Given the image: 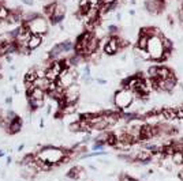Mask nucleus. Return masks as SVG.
Returning <instances> with one entry per match:
<instances>
[{"mask_svg": "<svg viewBox=\"0 0 183 181\" xmlns=\"http://www.w3.org/2000/svg\"><path fill=\"white\" fill-rule=\"evenodd\" d=\"M69 155V149H63V147H55V146H44L41 147L37 153H34V157L37 159L45 162L51 165L52 168L62 166V159Z\"/></svg>", "mask_w": 183, "mask_h": 181, "instance_id": "f257e3e1", "label": "nucleus"}, {"mask_svg": "<svg viewBox=\"0 0 183 181\" xmlns=\"http://www.w3.org/2000/svg\"><path fill=\"white\" fill-rule=\"evenodd\" d=\"M26 25V27L29 29V32L32 34H37V36H45L48 32H49V22H48L47 18H44L43 15H38L37 18H34L33 21L28 22V23H23Z\"/></svg>", "mask_w": 183, "mask_h": 181, "instance_id": "f03ea898", "label": "nucleus"}, {"mask_svg": "<svg viewBox=\"0 0 183 181\" xmlns=\"http://www.w3.org/2000/svg\"><path fill=\"white\" fill-rule=\"evenodd\" d=\"M112 101H114L115 106H116L119 110H125V109L131 106V104L134 101L133 91H130V90H127V89H120L119 91L115 93Z\"/></svg>", "mask_w": 183, "mask_h": 181, "instance_id": "7ed1b4c3", "label": "nucleus"}, {"mask_svg": "<svg viewBox=\"0 0 183 181\" xmlns=\"http://www.w3.org/2000/svg\"><path fill=\"white\" fill-rule=\"evenodd\" d=\"M146 51L149 53V59L150 60H163V55L165 51H164V46L161 42V36H156L149 38Z\"/></svg>", "mask_w": 183, "mask_h": 181, "instance_id": "20e7f679", "label": "nucleus"}, {"mask_svg": "<svg viewBox=\"0 0 183 181\" xmlns=\"http://www.w3.org/2000/svg\"><path fill=\"white\" fill-rule=\"evenodd\" d=\"M127 41H125L122 38V37L119 36H112L109 37V38L107 40L105 45H104V53H105L107 56H114L116 55L119 51H122L123 46H127Z\"/></svg>", "mask_w": 183, "mask_h": 181, "instance_id": "39448f33", "label": "nucleus"}, {"mask_svg": "<svg viewBox=\"0 0 183 181\" xmlns=\"http://www.w3.org/2000/svg\"><path fill=\"white\" fill-rule=\"evenodd\" d=\"M79 86L77 83L71 85L70 87H67L64 90V98H63V102L64 104H77L79 100Z\"/></svg>", "mask_w": 183, "mask_h": 181, "instance_id": "423d86ee", "label": "nucleus"}, {"mask_svg": "<svg viewBox=\"0 0 183 181\" xmlns=\"http://www.w3.org/2000/svg\"><path fill=\"white\" fill-rule=\"evenodd\" d=\"M165 2L164 0H148L145 2V8H146L152 15H157L164 10Z\"/></svg>", "mask_w": 183, "mask_h": 181, "instance_id": "0eeeda50", "label": "nucleus"}, {"mask_svg": "<svg viewBox=\"0 0 183 181\" xmlns=\"http://www.w3.org/2000/svg\"><path fill=\"white\" fill-rule=\"evenodd\" d=\"M22 127H23V119H22L21 116H17L14 120H11L7 132H8L10 135H17L22 131Z\"/></svg>", "mask_w": 183, "mask_h": 181, "instance_id": "6e6552de", "label": "nucleus"}, {"mask_svg": "<svg viewBox=\"0 0 183 181\" xmlns=\"http://www.w3.org/2000/svg\"><path fill=\"white\" fill-rule=\"evenodd\" d=\"M44 41V37L43 36H37V34H32L30 38H29L28 44H26V46H28V49L30 52L36 51V49H38L41 46V44H43Z\"/></svg>", "mask_w": 183, "mask_h": 181, "instance_id": "1a4fd4ad", "label": "nucleus"}, {"mask_svg": "<svg viewBox=\"0 0 183 181\" xmlns=\"http://www.w3.org/2000/svg\"><path fill=\"white\" fill-rule=\"evenodd\" d=\"M160 116H163V119L167 121H172L176 119V110L175 108H163L160 110Z\"/></svg>", "mask_w": 183, "mask_h": 181, "instance_id": "9d476101", "label": "nucleus"}, {"mask_svg": "<svg viewBox=\"0 0 183 181\" xmlns=\"http://www.w3.org/2000/svg\"><path fill=\"white\" fill-rule=\"evenodd\" d=\"M174 71L171 68H168L165 66H157V79H165V78H170L172 76Z\"/></svg>", "mask_w": 183, "mask_h": 181, "instance_id": "9b49d317", "label": "nucleus"}, {"mask_svg": "<svg viewBox=\"0 0 183 181\" xmlns=\"http://www.w3.org/2000/svg\"><path fill=\"white\" fill-rule=\"evenodd\" d=\"M26 97H30L32 100H38V101H45V97H47V93L44 90H41L38 87H34L30 91V94H28Z\"/></svg>", "mask_w": 183, "mask_h": 181, "instance_id": "f8f14e48", "label": "nucleus"}, {"mask_svg": "<svg viewBox=\"0 0 183 181\" xmlns=\"http://www.w3.org/2000/svg\"><path fill=\"white\" fill-rule=\"evenodd\" d=\"M140 34L148 37V38H152V37H156V36H161V33H160V30L157 27H142Z\"/></svg>", "mask_w": 183, "mask_h": 181, "instance_id": "ddd939ff", "label": "nucleus"}, {"mask_svg": "<svg viewBox=\"0 0 183 181\" xmlns=\"http://www.w3.org/2000/svg\"><path fill=\"white\" fill-rule=\"evenodd\" d=\"M66 12H67V7L64 3H60V2H56V6H55V12L52 17H56V18H64L66 17Z\"/></svg>", "mask_w": 183, "mask_h": 181, "instance_id": "4468645a", "label": "nucleus"}, {"mask_svg": "<svg viewBox=\"0 0 183 181\" xmlns=\"http://www.w3.org/2000/svg\"><path fill=\"white\" fill-rule=\"evenodd\" d=\"M33 85H34V87H38V89L44 90V91L47 93V90H48V87H49V85H51V81H48L47 78H37Z\"/></svg>", "mask_w": 183, "mask_h": 181, "instance_id": "2eb2a0df", "label": "nucleus"}, {"mask_svg": "<svg viewBox=\"0 0 183 181\" xmlns=\"http://www.w3.org/2000/svg\"><path fill=\"white\" fill-rule=\"evenodd\" d=\"M44 105H45V102H44V101L32 100L30 97H28V106H29V109H30V112H36L37 109L43 108Z\"/></svg>", "mask_w": 183, "mask_h": 181, "instance_id": "dca6fc26", "label": "nucleus"}, {"mask_svg": "<svg viewBox=\"0 0 183 181\" xmlns=\"http://www.w3.org/2000/svg\"><path fill=\"white\" fill-rule=\"evenodd\" d=\"M36 79H37V74H36L34 67H33V68H29V71L25 74V76H23V82H30V83H34Z\"/></svg>", "mask_w": 183, "mask_h": 181, "instance_id": "f3484780", "label": "nucleus"}, {"mask_svg": "<svg viewBox=\"0 0 183 181\" xmlns=\"http://www.w3.org/2000/svg\"><path fill=\"white\" fill-rule=\"evenodd\" d=\"M148 42H149V38L148 37H145V36H138V40H137V46L138 49H144V51H146V48H148Z\"/></svg>", "mask_w": 183, "mask_h": 181, "instance_id": "a211bd4d", "label": "nucleus"}, {"mask_svg": "<svg viewBox=\"0 0 183 181\" xmlns=\"http://www.w3.org/2000/svg\"><path fill=\"white\" fill-rule=\"evenodd\" d=\"M10 15V8L6 4L0 6V22H4Z\"/></svg>", "mask_w": 183, "mask_h": 181, "instance_id": "6ab92c4d", "label": "nucleus"}, {"mask_svg": "<svg viewBox=\"0 0 183 181\" xmlns=\"http://www.w3.org/2000/svg\"><path fill=\"white\" fill-rule=\"evenodd\" d=\"M161 42H163L164 51H168V52L172 51V42H171V40H168L164 36H161Z\"/></svg>", "mask_w": 183, "mask_h": 181, "instance_id": "aec40b11", "label": "nucleus"}, {"mask_svg": "<svg viewBox=\"0 0 183 181\" xmlns=\"http://www.w3.org/2000/svg\"><path fill=\"white\" fill-rule=\"evenodd\" d=\"M108 33H109V36H119V27L116 25H109L108 26Z\"/></svg>", "mask_w": 183, "mask_h": 181, "instance_id": "412c9836", "label": "nucleus"}, {"mask_svg": "<svg viewBox=\"0 0 183 181\" xmlns=\"http://www.w3.org/2000/svg\"><path fill=\"white\" fill-rule=\"evenodd\" d=\"M178 18H179V22H180V25L183 26V6L178 10Z\"/></svg>", "mask_w": 183, "mask_h": 181, "instance_id": "4be33fe9", "label": "nucleus"}, {"mask_svg": "<svg viewBox=\"0 0 183 181\" xmlns=\"http://www.w3.org/2000/svg\"><path fill=\"white\" fill-rule=\"evenodd\" d=\"M4 57H6V60H7V63H13V60H14V55H6Z\"/></svg>", "mask_w": 183, "mask_h": 181, "instance_id": "5701e85b", "label": "nucleus"}, {"mask_svg": "<svg viewBox=\"0 0 183 181\" xmlns=\"http://www.w3.org/2000/svg\"><path fill=\"white\" fill-rule=\"evenodd\" d=\"M23 4H26V6H33V3H34V0H21Z\"/></svg>", "mask_w": 183, "mask_h": 181, "instance_id": "b1692460", "label": "nucleus"}, {"mask_svg": "<svg viewBox=\"0 0 183 181\" xmlns=\"http://www.w3.org/2000/svg\"><path fill=\"white\" fill-rule=\"evenodd\" d=\"M97 83H99V85H105L107 81H105V79H97Z\"/></svg>", "mask_w": 183, "mask_h": 181, "instance_id": "393cba45", "label": "nucleus"}, {"mask_svg": "<svg viewBox=\"0 0 183 181\" xmlns=\"http://www.w3.org/2000/svg\"><path fill=\"white\" fill-rule=\"evenodd\" d=\"M6 104H7V105L13 104V98H11V97H7V98H6Z\"/></svg>", "mask_w": 183, "mask_h": 181, "instance_id": "a878e982", "label": "nucleus"}, {"mask_svg": "<svg viewBox=\"0 0 183 181\" xmlns=\"http://www.w3.org/2000/svg\"><path fill=\"white\" fill-rule=\"evenodd\" d=\"M23 149H25V144H23V143H22V144H19V146H18V149H17V150H18V151L21 153V151H22V150H23Z\"/></svg>", "mask_w": 183, "mask_h": 181, "instance_id": "bb28decb", "label": "nucleus"}, {"mask_svg": "<svg viewBox=\"0 0 183 181\" xmlns=\"http://www.w3.org/2000/svg\"><path fill=\"white\" fill-rule=\"evenodd\" d=\"M11 162H13V158H11V157L8 155V157H7V162H6V164H7V165H10Z\"/></svg>", "mask_w": 183, "mask_h": 181, "instance_id": "cd10ccee", "label": "nucleus"}, {"mask_svg": "<svg viewBox=\"0 0 183 181\" xmlns=\"http://www.w3.org/2000/svg\"><path fill=\"white\" fill-rule=\"evenodd\" d=\"M6 155V153L4 151H3V150H0V158H3V157H4Z\"/></svg>", "mask_w": 183, "mask_h": 181, "instance_id": "c85d7f7f", "label": "nucleus"}, {"mask_svg": "<svg viewBox=\"0 0 183 181\" xmlns=\"http://www.w3.org/2000/svg\"><path fill=\"white\" fill-rule=\"evenodd\" d=\"M3 4H4V3H3V0H0V6H3Z\"/></svg>", "mask_w": 183, "mask_h": 181, "instance_id": "c756f323", "label": "nucleus"}, {"mask_svg": "<svg viewBox=\"0 0 183 181\" xmlns=\"http://www.w3.org/2000/svg\"><path fill=\"white\" fill-rule=\"evenodd\" d=\"M0 70H2V61H0Z\"/></svg>", "mask_w": 183, "mask_h": 181, "instance_id": "7c9ffc66", "label": "nucleus"}]
</instances>
